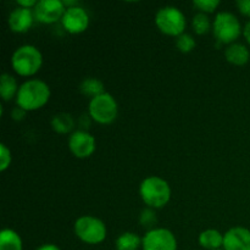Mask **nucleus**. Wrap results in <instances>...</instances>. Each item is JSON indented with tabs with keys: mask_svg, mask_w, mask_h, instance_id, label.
Segmentation results:
<instances>
[{
	"mask_svg": "<svg viewBox=\"0 0 250 250\" xmlns=\"http://www.w3.org/2000/svg\"><path fill=\"white\" fill-rule=\"evenodd\" d=\"M11 164V153L5 144L0 146V171H5Z\"/></svg>",
	"mask_w": 250,
	"mask_h": 250,
	"instance_id": "obj_24",
	"label": "nucleus"
},
{
	"mask_svg": "<svg viewBox=\"0 0 250 250\" xmlns=\"http://www.w3.org/2000/svg\"><path fill=\"white\" fill-rule=\"evenodd\" d=\"M75 233L84 243L99 244L106 238V226L98 217L82 216L76 220Z\"/></svg>",
	"mask_w": 250,
	"mask_h": 250,
	"instance_id": "obj_4",
	"label": "nucleus"
},
{
	"mask_svg": "<svg viewBox=\"0 0 250 250\" xmlns=\"http://www.w3.org/2000/svg\"><path fill=\"white\" fill-rule=\"evenodd\" d=\"M193 5L199 9L203 14H205V12L215 11L220 5V1L219 0H195L193 1Z\"/></svg>",
	"mask_w": 250,
	"mask_h": 250,
	"instance_id": "obj_23",
	"label": "nucleus"
},
{
	"mask_svg": "<svg viewBox=\"0 0 250 250\" xmlns=\"http://www.w3.org/2000/svg\"><path fill=\"white\" fill-rule=\"evenodd\" d=\"M17 4L20 7H24V9H31V7H36L38 1L36 0H17Z\"/></svg>",
	"mask_w": 250,
	"mask_h": 250,
	"instance_id": "obj_27",
	"label": "nucleus"
},
{
	"mask_svg": "<svg viewBox=\"0 0 250 250\" xmlns=\"http://www.w3.org/2000/svg\"><path fill=\"white\" fill-rule=\"evenodd\" d=\"M68 148L76 158H89L95 150V139L88 132L76 131L68 139Z\"/></svg>",
	"mask_w": 250,
	"mask_h": 250,
	"instance_id": "obj_11",
	"label": "nucleus"
},
{
	"mask_svg": "<svg viewBox=\"0 0 250 250\" xmlns=\"http://www.w3.org/2000/svg\"><path fill=\"white\" fill-rule=\"evenodd\" d=\"M66 11L65 2L60 0H41L34 7V17L42 23H54L62 19Z\"/></svg>",
	"mask_w": 250,
	"mask_h": 250,
	"instance_id": "obj_9",
	"label": "nucleus"
},
{
	"mask_svg": "<svg viewBox=\"0 0 250 250\" xmlns=\"http://www.w3.org/2000/svg\"><path fill=\"white\" fill-rule=\"evenodd\" d=\"M237 6H238L242 15L250 17V0H238Z\"/></svg>",
	"mask_w": 250,
	"mask_h": 250,
	"instance_id": "obj_26",
	"label": "nucleus"
},
{
	"mask_svg": "<svg viewBox=\"0 0 250 250\" xmlns=\"http://www.w3.org/2000/svg\"><path fill=\"white\" fill-rule=\"evenodd\" d=\"M14 70L21 76H33L43 63L42 53L33 45H22L16 49L11 59Z\"/></svg>",
	"mask_w": 250,
	"mask_h": 250,
	"instance_id": "obj_3",
	"label": "nucleus"
},
{
	"mask_svg": "<svg viewBox=\"0 0 250 250\" xmlns=\"http://www.w3.org/2000/svg\"><path fill=\"white\" fill-rule=\"evenodd\" d=\"M176 45H177L178 50L182 51V53H189V51H192L194 49L195 41L190 34L183 33L177 37Z\"/></svg>",
	"mask_w": 250,
	"mask_h": 250,
	"instance_id": "obj_22",
	"label": "nucleus"
},
{
	"mask_svg": "<svg viewBox=\"0 0 250 250\" xmlns=\"http://www.w3.org/2000/svg\"><path fill=\"white\" fill-rule=\"evenodd\" d=\"M217 250H222V249H217Z\"/></svg>",
	"mask_w": 250,
	"mask_h": 250,
	"instance_id": "obj_31",
	"label": "nucleus"
},
{
	"mask_svg": "<svg viewBox=\"0 0 250 250\" xmlns=\"http://www.w3.org/2000/svg\"><path fill=\"white\" fill-rule=\"evenodd\" d=\"M199 244L208 250H217L224 246V234L217 229H207L199 236Z\"/></svg>",
	"mask_w": 250,
	"mask_h": 250,
	"instance_id": "obj_15",
	"label": "nucleus"
},
{
	"mask_svg": "<svg viewBox=\"0 0 250 250\" xmlns=\"http://www.w3.org/2000/svg\"><path fill=\"white\" fill-rule=\"evenodd\" d=\"M20 88L17 87V82L9 73H2L0 77V95L5 102L11 100L15 95H17Z\"/></svg>",
	"mask_w": 250,
	"mask_h": 250,
	"instance_id": "obj_17",
	"label": "nucleus"
},
{
	"mask_svg": "<svg viewBox=\"0 0 250 250\" xmlns=\"http://www.w3.org/2000/svg\"><path fill=\"white\" fill-rule=\"evenodd\" d=\"M117 103L115 98L109 93L90 99L89 115L98 124L107 125L115 121L117 117Z\"/></svg>",
	"mask_w": 250,
	"mask_h": 250,
	"instance_id": "obj_7",
	"label": "nucleus"
},
{
	"mask_svg": "<svg viewBox=\"0 0 250 250\" xmlns=\"http://www.w3.org/2000/svg\"><path fill=\"white\" fill-rule=\"evenodd\" d=\"M142 246V239L133 232H125L116 239L117 250H137Z\"/></svg>",
	"mask_w": 250,
	"mask_h": 250,
	"instance_id": "obj_20",
	"label": "nucleus"
},
{
	"mask_svg": "<svg viewBox=\"0 0 250 250\" xmlns=\"http://www.w3.org/2000/svg\"><path fill=\"white\" fill-rule=\"evenodd\" d=\"M139 193L148 207L160 209L165 207L171 198V188L165 180L156 176L146 178L141 183Z\"/></svg>",
	"mask_w": 250,
	"mask_h": 250,
	"instance_id": "obj_2",
	"label": "nucleus"
},
{
	"mask_svg": "<svg viewBox=\"0 0 250 250\" xmlns=\"http://www.w3.org/2000/svg\"><path fill=\"white\" fill-rule=\"evenodd\" d=\"M243 33H244V38H246L247 42L250 44V21L246 24V27H244Z\"/></svg>",
	"mask_w": 250,
	"mask_h": 250,
	"instance_id": "obj_30",
	"label": "nucleus"
},
{
	"mask_svg": "<svg viewBox=\"0 0 250 250\" xmlns=\"http://www.w3.org/2000/svg\"><path fill=\"white\" fill-rule=\"evenodd\" d=\"M156 222L155 214H154L153 210L146 209L142 211L141 214V224L143 225L144 227H151Z\"/></svg>",
	"mask_w": 250,
	"mask_h": 250,
	"instance_id": "obj_25",
	"label": "nucleus"
},
{
	"mask_svg": "<svg viewBox=\"0 0 250 250\" xmlns=\"http://www.w3.org/2000/svg\"><path fill=\"white\" fill-rule=\"evenodd\" d=\"M63 28L72 34L82 33L89 24V17L87 11L80 6H68L61 19Z\"/></svg>",
	"mask_w": 250,
	"mask_h": 250,
	"instance_id": "obj_10",
	"label": "nucleus"
},
{
	"mask_svg": "<svg viewBox=\"0 0 250 250\" xmlns=\"http://www.w3.org/2000/svg\"><path fill=\"white\" fill-rule=\"evenodd\" d=\"M24 115H26V110L21 109V107H17V109H15L14 111H12V117H14V120H16V121L23 119Z\"/></svg>",
	"mask_w": 250,
	"mask_h": 250,
	"instance_id": "obj_28",
	"label": "nucleus"
},
{
	"mask_svg": "<svg viewBox=\"0 0 250 250\" xmlns=\"http://www.w3.org/2000/svg\"><path fill=\"white\" fill-rule=\"evenodd\" d=\"M225 250H250V231L244 227H233L224 234Z\"/></svg>",
	"mask_w": 250,
	"mask_h": 250,
	"instance_id": "obj_12",
	"label": "nucleus"
},
{
	"mask_svg": "<svg viewBox=\"0 0 250 250\" xmlns=\"http://www.w3.org/2000/svg\"><path fill=\"white\" fill-rule=\"evenodd\" d=\"M34 19H36L34 12L31 9L16 7V9L12 10L9 16V26L12 32L24 33L31 28Z\"/></svg>",
	"mask_w": 250,
	"mask_h": 250,
	"instance_id": "obj_13",
	"label": "nucleus"
},
{
	"mask_svg": "<svg viewBox=\"0 0 250 250\" xmlns=\"http://www.w3.org/2000/svg\"><path fill=\"white\" fill-rule=\"evenodd\" d=\"M214 34L221 43L233 44V42L241 36L242 27L238 19L231 12H219L215 17Z\"/></svg>",
	"mask_w": 250,
	"mask_h": 250,
	"instance_id": "obj_6",
	"label": "nucleus"
},
{
	"mask_svg": "<svg viewBox=\"0 0 250 250\" xmlns=\"http://www.w3.org/2000/svg\"><path fill=\"white\" fill-rule=\"evenodd\" d=\"M80 90L83 95L92 98V99L105 93L104 84H103L102 81L94 77H88L83 80L80 85Z\"/></svg>",
	"mask_w": 250,
	"mask_h": 250,
	"instance_id": "obj_18",
	"label": "nucleus"
},
{
	"mask_svg": "<svg viewBox=\"0 0 250 250\" xmlns=\"http://www.w3.org/2000/svg\"><path fill=\"white\" fill-rule=\"evenodd\" d=\"M37 250H61L59 247H56L55 244H44V246L39 247Z\"/></svg>",
	"mask_w": 250,
	"mask_h": 250,
	"instance_id": "obj_29",
	"label": "nucleus"
},
{
	"mask_svg": "<svg viewBox=\"0 0 250 250\" xmlns=\"http://www.w3.org/2000/svg\"><path fill=\"white\" fill-rule=\"evenodd\" d=\"M192 26L197 34H205L210 31L211 23H210V20L207 15L199 12V14H197L193 17Z\"/></svg>",
	"mask_w": 250,
	"mask_h": 250,
	"instance_id": "obj_21",
	"label": "nucleus"
},
{
	"mask_svg": "<svg viewBox=\"0 0 250 250\" xmlns=\"http://www.w3.org/2000/svg\"><path fill=\"white\" fill-rule=\"evenodd\" d=\"M0 250H22V239L12 229H2L0 233Z\"/></svg>",
	"mask_w": 250,
	"mask_h": 250,
	"instance_id": "obj_16",
	"label": "nucleus"
},
{
	"mask_svg": "<svg viewBox=\"0 0 250 250\" xmlns=\"http://www.w3.org/2000/svg\"><path fill=\"white\" fill-rule=\"evenodd\" d=\"M155 23L163 33L178 37L185 32L186 17L177 7L165 6L156 12Z\"/></svg>",
	"mask_w": 250,
	"mask_h": 250,
	"instance_id": "obj_5",
	"label": "nucleus"
},
{
	"mask_svg": "<svg viewBox=\"0 0 250 250\" xmlns=\"http://www.w3.org/2000/svg\"><path fill=\"white\" fill-rule=\"evenodd\" d=\"M73 126H75V121H73L72 116L65 114V112H60V114L55 115L51 120V127L58 133H68L70 131H72Z\"/></svg>",
	"mask_w": 250,
	"mask_h": 250,
	"instance_id": "obj_19",
	"label": "nucleus"
},
{
	"mask_svg": "<svg viewBox=\"0 0 250 250\" xmlns=\"http://www.w3.org/2000/svg\"><path fill=\"white\" fill-rule=\"evenodd\" d=\"M225 58L229 63L236 66L246 65L250 59V53L246 45L239 43H233L225 50Z\"/></svg>",
	"mask_w": 250,
	"mask_h": 250,
	"instance_id": "obj_14",
	"label": "nucleus"
},
{
	"mask_svg": "<svg viewBox=\"0 0 250 250\" xmlns=\"http://www.w3.org/2000/svg\"><path fill=\"white\" fill-rule=\"evenodd\" d=\"M50 98L48 84L41 80H29L20 87L16 95L19 107L26 111H33L43 107Z\"/></svg>",
	"mask_w": 250,
	"mask_h": 250,
	"instance_id": "obj_1",
	"label": "nucleus"
},
{
	"mask_svg": "<svg viewBox=\"0 0 250 250\" xmlns=\"http://www.w3.org/2000/svg\"><path fill=\"white\" fill-rule=\"evenodd\" d=\"M143 250H177L175 234L166 229H154L142 239Z\"/></svg>",
	"mask_w": 250,
	"mask_h": 250,
	"instance_id": "obj_8",
	"label": "nucleus"
}]
</instances>
